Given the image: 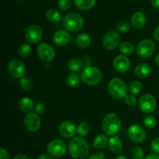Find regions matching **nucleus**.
<instances>
[{
	"mask_svg": "<svg viewBox=\"0 0 159 159\" xmlns=\"http://www.w3.org/2000/svg\"><path fill=\"white\" fill-rule=\"evenodd\" d=\"M68 153L75 159H84L89 153V145L82 137H75L68 143Z\"/></svg>",
	"mask_w": 159,
	"mask_h": 159,
	"instance_id": "f257e3e1",
	"label": "nucleus"
},
{
	"mask_svg": "<svg viewBox=\"0 0 159 159\" xmlns=\"http://www.w3.org/2000/svg\"><path fill=\"white\" fill-rule=\"evenodd\" d=\"M121 127V120L115 113H108L104 116L102 121V128L104 134L109 136L116 135Z\"/></svg>",
	"mask_w": 159,
	"mask_h": 159,
	"instance_id": "f03ea898",
	"label": "nucleus"
},
{
	"mask_svg": "<svg viewBox=\"0 0 159 159\" xmlns=\"http://www.w3.org/2000/svg\"><path fill=\"white\" fill-rule=\"evenodd\" d=\"M102 71L95 66L85 67L81 73V79L83 82L89 86H94L101 82Z\"/></svg>",
	"mask_w": 159,
	"mask_h": 159,
	"instance_id": "7ed1b4c3",
	"label": "nucleus"
},
{
	"mask_svg": "<svg viewBox=\"0 0 159 159\" xmlns=\"http://www.w3.org/2000/svg\"><path fill=\"white\" fill-rule=\"evenodd\" d=\"M108 91L113 98L121 99L127 95V87L124 80L120 78H113L108 83Z\"/></svg>",
	"mask_w": 159,
	"mask_h": 159,
	"instance_id": "20e7f679",
	"label": "nucleus"
},
{
	"mask_svg": "<svg viewBox=\"0 0 159 159\" xmlns=\"http://www.w3.org/2000/svg\"><path fill=\"white\" fill-rule=\"evenodd\" d=\"M84 24L83 17L76 12L68 13L64 17L63 26L65 30L68 32L75 33L80 30Z\"/></svg>",
	"mask_w": 159,
	"mask_h": 159,
	"instance_id": "39448f33",
	"label": "nucleus"
},
{
	"mask_svg": "<svg viewBox=\"0 0 159 159\" xmlns=\"http://www.w3.org/2000/svg\"><path fill=\"white\" fill-rule=\"evenodd\" d=\"M67 146L65 141L60 139H55L48 143L47 146L48 153L53 158H59L63 157L67 152Z\"/></svg>",
	"mask_w": 159,
	"mask_h": 159,
	"instance_id": "423d86ee",
	"label": "nucleus"
},
{
	"mask_svg": "<svg viewBox=\"0 0 159 159\" xmlns=\"http://www.w3.org/2000/svg\"><path fill=\"white\" fill-rule=\"evenodd\" d=\"M156 46L155 42L151 39H144L137 45V54L143 58L150 57L155 54Z\"/></svg>",
	"mask_w": 159,
	"mask_h": 159,
	"instance_id": "0eeeda50",
	"label": "nucleus"
},
{
	"mask_svg": "<svg viewBox=\"0 0 159 159\" xmlns=\"http://www.w3.org/2000/svg\"><path fill=\"white\" fill-rule=\"evenodd\" d=\"M138 106L141 112L146 114L153 113L157 107V101L155 96L152 94H143L138 101Z\"/></svg>",
	"mask_w": 159,
	"mask_h": 159,
	"instance_id": "6e6552de",
	"label": "nucleus"
},
{
	"mask_svg": "<svg viewBox=\"0 0 159 159\" xmlns=\"http://www.w3.org/2000/svg\"><path fill=\"white\" fill-rule=\"evenodd\" d=\"M127 134L129 139L134 143L141 144L146 139V132L141 126L132 124L127 128Z\"/></svg>",
	"mask_w": 159,
	"mask_h": 159,
	"instance_id": "1a4fd4ad",
	"label": "nucleus"
},
{
	"mask_svg": "<svg viewBox=\"0 0 159 159\" xmlns=\"http://www.w3.org/2000/svg\"><path fill=\"white\" fill-rule=\"evenodd\" d=\"M120 42V36L116 30H110L102 38V46L107 51L116 49Z\"/></svg>",
	"mask_w": 159,
	"mask_h": 159,
	"instance_id": "9d476101",
	"label": "nucleus"
},
{
	"mask_svg": "<svg viewBox=\"0 0 159 159\" xmlns=\"http://www.w3.org/2000/svg\"><path fill=\"white\" fill-rule=\"evenodd\" d=\"M37 54L39 58L44 62H51L55 57V50L48 43H42L37 48Z\"/></svg>",
	"mask_w": 159,
	"mask_h": 159,
	"instance_id": "9b49d317",
	"label": "nucleus"
},
{
	"mask_svg": "<svg viewBox=\"0 0 159 159\" xmlns=\"http://www.w3.org/2000/svg\"><path fill=\"white\" fill-rule=\"evenodd\" d=\"M23 124H24L25 128L28 131L34 133L40 129L41 121H40V119L37 113H29L24 116Z\"/></svg>",
	"mask_w": 159,
	"mask_h": 159,
	"instance_id": "f8f14e48",
	"label": "nucleus"
},
{
	"mask_svg": "<svg viewBox=\"0 0 159 159\" xmlns=\"http://www.w3.org/2000/svg\"><path fill=\"white\" fill-rule=\"evenodd\" d=\"M8 71L10 75L15 79H21L26 72V65L22 61L14 59L8 65Z\"/></svg>",
	"mask_w": 159,
	"mask_h": 159,
	"instance_id": "ddd939ff",
	"label": "nucleus"
},
{
	"mask_svg": "<svg viewBox=\"0 0 159 159\" xmlns=\"http://www.w3.org/2000/svg\"><path fill=\"white\" fill-rule=\"evenodd\" d=\"M43 34V30L39 25L33 24L26 29L25 37L28 42L31 43H36L41 40Z\"/></svg>",
	"mask_w": 159,
	"mask_h": 159,
	"instance_id": "4468645a",
	"label": "nucleus"
},
{
	"mask_svg": "<svg viewBox=\"0 0 159 159\" xmlns=\"http://www.w3.org/2000/svg\"><path fill=\"white\" fill-rule=\"evenodd\" d=\"M113 65L114 69L118 72H127L130 68V61L128 57L124 54L117 55L113 59Z\"/></svg>",
	"mask_w": 159,
	"mask_h": 159,
	"instance_id": "2eb2a0df",
	"label": "nucleus"
},
{
	"mask_svg": "<svg viewBox=\"0 0 159 159\" xmlns=\"http://www.w3.org/2000/svg\"><path fill=\"white\" fill-rule=\"evenodd\" d=\"M77 132V128L72 122L68 120L63 121L59 125V133L65 138H72Z\"/></svg>",
	"mask_w": 159,
	"mask_h": 159,
	"instance_id": "dca6fc26",
	"label": "nucleus"
},
{
	"mask_svg": "<svg viewBox=\"0 0 159 159\" xmlns=\"http://www.w3.org/2000/svg\"><path fill=\"white\" fill-rule=\"evenodd\" d=\"M70 41V34L65 30H57L53 35V42L58 47H63Z\"/></svg>",
	"mask_w": 159,
	"mask_h": 159,
	"instance_id": "f3484780",
	"label": "nucleus"
},
{
	"mask_svg": "<svg viewBox=\"0 0 159 159\" xmlns=\"http://www.w3.org/2000/svg\"><path fill=\"white\" fill-rule=\"evenodd\" d=\"M130 23L132 26L137 30H141L145 26L146 24V16L142 12H134L130 18Z\"/></svg>",
	"mask_w": 159,
	"mask_h": 159,
	"instance_id": "a211bd4d",
	"label": "nucleus"
},
{
	"mask_svg": "<svg viewBox=\"0 0 159 159\" xmlns=\"http://www.w3.org/2000/svg\"><path fill=\"white\" fill-rule=\"evenodd\" d=\"M108 148L110 152L113 154H119L122 152L123 148H124V144L123 141L119 137L113 136L109 140Z\"/></svg>",
	"mask_w": 159,
	"mask_h": 159,
	"instance_id": "6ab92c4d",
	"label": "nucleus"
},
{
	"mask_svg": "<svg viewBox=\"0 0 159 159\" xmlns=\"http://www.w3.org/2000/svg\"><path fill=\"white\" fill-rule=\"evenodd\" d=\"M134 71L135 75L138 76V78H145L151 74L152 68L150 65L143 62V63L138 64L135 66Z\"/></svg>",
	"mask_w": 159,
	"mask_h": 159,
	"instance_id": "aec40b11",
	"label": "nucleus"
},
{
	"mask_svg": "<svg viewBox=\"0 0 159 159\" xmlns=\"http://www.w3.org/2000/svg\"><path fill=\"white\" fill-rule=\"evenodd\" d=\"M19 109L21 110L23 113H31L35 107L34 102L29 97H23L20 99L18 103Z\"/></svg>",
	"mask_w": 159,
	"mask_h": 159,
	"instance_id": "412c9836",
	"label": "nucleus"
},
{
	"mask_svg": "<svg viewBox=\"0 0 159 159\" xmlns=\"http://www.w3.org/2000/svg\"><path fill=\"white\" fill-rule=\"evenodd\" d=\"M91 41L92 39L90 36L85 33L79 34L75 40V45L77 46V48H80V49H85L88 48L91 43Z\"/></svg>",
	"mask_w": 159,
	"mask_h": 159,
	"instance_id": "4be33fe9",
	"label": "nucleus"
},
{
	"mask_svg": "<svg viewBox=\"0 0 159 159\" xmlns=\"http://www.w3.org/2000/svg\"><path fill=\"white\" fill-rule=\"evenodd\" d=\"M108 138L107 135L105 134H101L97 135L96 138L93 140V147L96 148V150H103L107 145L108 144Z\"/></svg>",
	"mask_w": 159,
	"mask_h": 159,
	"instance_id": "5701e85b",
	"label": "nucleus"
},
{
	"mask_svg": "<svg viewBox=\"0 0 159 159\" xmlns=\"http://www.w3.org/2000/svg\"><path fill=\"white\" fill-rule=\"evenodd\" d=\"M45 16H46V19L48 21L54 23H58L59 21L61 20L62 18L61 12L56 9H54V8L48 9L46 13H45Z\"/></svg>",
	"mask_w": 159,
	"mask_h": 159,
	"instance_id": "b1692460",
	"label": "nucleus"
},
{
	"mask_svg": "<svg viewBox=\"0 0 159 159\" xmlns=\"http://www.w3.org/2000/svg\"><path fill=\"white\" fill-rule=\"evenodd\" d=\"M74 3L80 10H89L94 7L96 0H74Z\"/></svg>",
	"mask_w": 159,
	"mask_h": 159,
	"instance_id": "393cba45",
	"label": "nucleus"
},
{
	"mask_svg": "<svg viewBox=\"0 0 159 159\" xmlns=\"http://www.w3.org/2000/svg\"><path fill=\"white\" fill-rule=\"evenodd\" d=\"M68 69L72 72H78V71H81L82 68L84 67L82 61L79 58H71L70 59L69 61L68 62Z\"/></svg>",
	"mask_w": 159,
	"mask_h": 159,
	"instance_id": "a878e982",
	"label": "nucleus"
},
{
	"mask_svg": "<svg viewBox=\"0 0 159 159\" xmlns=\"http://www.w3.org/2000/svg\"><path fill=\"white\" fill-rule=\"evenodd\" d=\"M119 50L121 54L124 55H130L134 51V46L130 42L124 41L120 44Z\"/></svg>",
	"mask_w": 159,
	"mask_h": 159,
	"instance_id": "bb28decb",
	"label": "nucleus"
},
{
	"mask_svg": "<svg viewBox=\"0 0 159 159\" xmlns=\"http://www.w3.org/2000/svg\"><path fill=\"white\" fill-rule=\"evenodd\" d=\"M143 89V84L142 82H140V81L135 80L133 82H130L128 86V90L130 93V94L132 95H138L142 91Z\"/></svg>",
	"mask_w": 159,
	"mask_h": 159,
	"instance_id": "cd10ccee",
	"label": "nucleus"
},
{
	"mask_svg": "<svg viewBox=\"0 0 159 159\" xmlns=\"http://www.w3.org/2000/svg\"><path fill=\"white\" fill-rule=\"evenodd\" d=\"M67 83L71 88H76L80 84V78L75 72H71L67 76Z\"/></svg>",
	"mask_w": 159,
	"mask_h": 159,
	"instance_id": "c85d7f7f",
	"label": "nucleus"
},
{
	"mask_svg": "<svg viewBox=\"0 0 159 159\" xmlns=\"http://www.w3.org/2000/svg\"><path fill=\"white\" fill-rule=\"evenodd\" d=\"M20 85L24 91H30L32 89L34 86V82L33 80L29 77H23L20 80Z\"/></svg>",
	"mask_w": 159,
	"mask_h": 159,
	"instance_id": "c756f323",
	"label": "nucleus"
},
{
	"mask_svg": "<svg viewBox=\"0 0 159 159\" xmlns=\"http://www.w3.org/2000/svg\"><path fill=\"white\" fill-rule=\"evenodd\" d=\"M90 131V127L87 123L82 122L78 125L77 127V133L79 135V137H83L87 136Z\"/></svg>",
	"mask_w": 159,
	"mask_h": 159,
	"instance_id": "7c9ffc66",
	"label": "nucleus"
},
{
	"mask_svg": "<svg viewBox=\"0 0 159 159\" xmlns=\"http://www.w3.org/2000/svg\"><path fill=\"white\" fill-rule=\"evenodd\" d=\"M17 52L21 57H27L31 52L30 45L27 43H23L19 47Z\"/></svg>",
	"mask_w": 159,
	"mask_h": 159,
	"instance_id": "2f4dec72",
	"label": "nucleus"
},
{
	"mask_svg": "<svg viewBox=\"0 0 159 159\" xmlns=\"http://www.w3.org/2000/svg\"><path fill=\"white\" fill-rule=\"evenodd\" d=\"M143 123H144V125L145 126V127H147L148 129H153L156 126L157 120L155 116H152V115H148L144 118Z\"/></svg>",
	"mask_w": 159,
	"mask_h": 159,
	"instance_id": "473e14b6",
	"label": "nucleus"
},
{
	"mask_svg": "<svg viewBox=\"0 0 159 159\" xmlns=\"http://www.w3.org/2000/svg\"><path fill=\"white\" fill-rule=\"evenodd\" d=\"M116 29L118 32L127 34L130 30V24L127 21H120L116 24Z\"/></svg>",
	"mask_w": 159,
	"mask_h": 159,
	"instance_id": "72a5a7b5",
	"label": "nucleus"
},
{
	"mask_svg": "<svg viewBox=\"0 0 159 159\" xmlns=\"http://www.w3.org/2000/svg\"><path fill=\"white\" fill-rule=\"evenodd\" d=\"M132 159H144V152L141 147L136 146L131 150Z\"/></svg>",
	"mask_w": 159,
	"mask_h": 159,
	"instance_id": "f704fd0d",
	"label": "nucleus"
},
{
	"mask_svg": "<svg viewBox=\"0 0 159 159\" xmlns=\"http://www.w3.org/2000/svg\"><path fill=\"white\" fill-rule=\"evenodd\" d=\"M71 4H72L71 0H59L57 6L61 10L67 11L71 8Z\"/></svg>",
	"mask_w": 159,
	"mask_h": 159,
	"instance_id": "c9c22d12",
	"label": "nucleus"
},
{
	"mask_svg": "<svg viewBox=\"0 0 159 159\" xmlns=\"http://www.w3.org/2000/svg\"><path fill=\"white\" fill-rule=\"evenodd\" d=\"M124 100H125L126 104L129 107H134L137 105V102H138V99H137L136 96L134 95H127L124 98Z\"/></svg>",
	"mask_w": 159,
	"mask_h": 159,
	"instance_id": "e433bc0d",
	"label": "nucleus"
},
{
	"mask_svg": "<svg viewBox=\"0 0 159 159\" xmlns=\"http://www.w3.org/2000/svg\"><path fill=\"white\" fill-rule=\"evenodd\" d=\"M34 110H35L36 113H37V114H42V113H44L45 110H46V105H45L43 102H39L35 105Z\"/></svg>",
	"mask_w": 159,
	"mask_h": 159,
	"instance_id": "4c0bfd02",
	"label": "nucleus"
},
{
	"mask_svg": "<svg viewBox=\"0 0 159 159\" xmlns=\"http://www.w3.org/2000/svg\"><path fill=\"white\" fill-rule=\"evenodd\" d=\"M151 148L154 153L159 155V138H156L152 140L151 143Z\"/></svg>",
	"mask_w": 159,
	"mask_h": 159,
	"instance_id": "58836bf2",
	"label": "nucleus"
},
{
	"mask_svg": "<svg viewBox=\"0 0 159 159\" xmlns=\"http://www.w3.org/2000/svg\"><path fill=\"white\" fill-rule=\"evenodd\" d=\"M106 155L102 152H98L96 153L92 154L89 159H105Z\"/></svg>",
	"mask_w": 159,
	"mask_h": 159,
	"instance_id": "ea45409f",
	"label": "nucleus"
},
{
	"mask_svg": "<svg viewBox=\"0 0 159 159\" xmlns=\"http://www.w3.org/2000/svg\"><path fill=\"white\" fill-rule=\"evenodd\" d=\"M0 159H10L9 152L4 148H0Z\"/></svg>",
	"mask_w": 159,
	"mask_h": 159,
	"instance_id": "a19ab883",
	"label": "nucleus"
},
{
	"mask_svg": "<svg viewBox=\"0 0 159 159\" xmlns=\"http://www.w3.org/2000/svg\"><path fill=\"white\" fill-rule=\"evenodd\" d=\"M82 63H83L84 66L85 67H89V66H92V58L89 55H85L82 58Z\"/></svg>",
	"mask_w": 159,
	"mask_h": 159,
	"instance_id": "79ce46f5",
	"label": "nucleus"
},
{
	"mask_svg": "<svg viewBox=\"0 0 159 159\" xmlns=\"http://www.w3.org/2000/svg\"><path fill=\"white\" fill-rule=\"evenodd\" d=\"M144 159H159V155L155 153L149 154L148 155H147V156L144 158Z\"/></svg>",
	"mask_w": 159,
	"mask_h": 159,
	"instance_id": "37998d69",
	"label": "nucleus"
},
{
	"mask_svg": "<svg viewBox=\"0 0 159 159\" xmlns=\"http://www.w3.org/2000/svg\"><path fill=\"white\" fill-rule=\"evenodd\" d=\"M151 6L153 8L158 9L159 8V0H150Z\"/></svg>",
	"mask_w": 159,
	"mask_h": 159,
	"instance_id": "c03bdc74",
	"label": "nucleus"
},
{
	"mask_svg": "<svg viewBox=\"0 0 159 159\" xmlns=\"http://www.w3.org/2000/svg\"><path fill=\"white\" fill-rule=\"evenodd\" d=\"M12 159H30V158L28 156H26V155H23V154H19V155H16V156H14Z\"/></svg>",
	"mask_w": 159,
	"mask_h": 159,
	"instance_id": "a18cd8bd",
	"label": "nucleus"
},
{
	"mask_svg": "<svg viewBox=\"0 0 159 159\" xmlns=\"http://www.w3.org/2000/svg\"><path fill=\"white\" fill-rule=\"evenodd\" d=\"M37 159H53L49 154H42L37 158Z\"/></svg>",
	"mask_w": 159,
	"mask_h": 159,
	"instance_id": "49530a36",
	"label": "nucleus"
},
{
	"mask_svg": "<svg viewBox=\"0 0 159 159\" xmlns=\"http://www.w3.org/2000/svg\"><path fill=\"white\" fill-rule=\"evenodd\" d=\"M154 37L157 41L159 42V26L155 29V32H154Z\"/></svg>",
	"mask_w": 159,
	"mask_h": 159,
	"instance_id": "de8ad7c7",
	"label": "nucleus"
},
{
	"mask_svg": "<svg viewBox=\"0 0 159 159\" xmlns=\"http://www.w3.org/2000/svg\"><path fill=\"white\" fill-rule=\"evenodd\" d=\"M155 63H156V65H158V67L159 68V53L157 54V55L155 56Z\"/></svg>",
	"mask_w": 159,
	"mask_h": 159,
	"instance_id": "09e8293b",
	"label": "nucleus"
},
{
	"mask_svg": "<svg viewBox=\"0 0 159 159\" xmlns=\"http://www.w3.org/2000/svg\"><path fill=\"white\" fill-rule=\"evenodd\" d=\"M115 159H128L127 158L126 156H124V155H118V156H116Z\"/></svg>",
	"mask_w": 159,
	"mask_h": 159,
	"instance_id": "8fccbe9b",
	"label": "nucleus"
}]
</instances>
